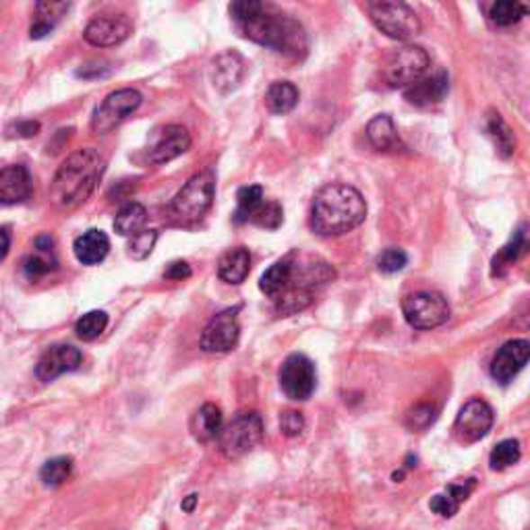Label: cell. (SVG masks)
I'll return each mask as SVG.
<instances>
[{"instance_id": "e0dca14e", "label": "cell", "mask_w": 530, "mask_h": 530, "mask_svg": "<svg viewBox=\"0 0 530 530\" xmlns=\"http://www.w3.org/2000/svg\"><path fill=\"white\" fill-rule=\"evenodd\" d=\"M530 355L528 340H509L495 353L491 361V375L495 382L509 383L525 369Z\"/></svg>"}, {"instance_id": "d6986e66", "label": "cell", "mask_w": 530, "mask_h": 530, "mask_svg": "<svg viewBox=\"0 0 530 530\" xmlns=\"http://www.w3.org/2000/svg\"><path fill=\"white\" fill-rule=\"evenodd\" d=\"M245 77V60L238 52H222L211 63V79L216 89L222 94H229L237 89Z\"/></svg>"}, {"instance_id": "3957f363", "label": "cell", "mask_w": 530, "mask_h": 530, "mask_svg": "<svg viewBox=\"0 0 530 530\" xmlns=\"http://www.w3.org/2000/svg\"><path fill=\"white\" fill-rule=\"evenodd\" d=\"M104 172V157L94 148L77 149L54 175L50 183V202L60 210H75L85 203Z\"/></svg>"}, {"instance_id": "60d3db41", "label": "cell", "mask_w": 530, "mask_h": 530, "mask_svg": "<svg viewBox=\"0 0 530 530\" xmlns=\"http://www.w3.org/2000/svg\"><path fill=\"white\" fill-rule=\"evenodd\" d=\"M409 264V255H406L402 249H396V247H391V249H385L380 257H377V267H380V272L383 274H396L400 272Z\"/></svg>"}, {"instance_id": "74e56055", "label": "cell", "mask_w": 530, "mask_h": 530, "mask_svg": "<svg viewBox=\"0 0 530 530\" xmlns=\"http://www.w3.org/2000/svg\"><path fill=\"white\" fill-rule=\"evenodd\" d=\"M249 222L261 226L265 230H276L284 222V210L278 202H264L257 208V211L253 213Z\"/></svg>"}, {"instance_id": "e575fe53", "label": "cell", "mask_w": 530, "mask_h": 530, "mask_svg": "<svg viewBox=\"0 0 530 530\" xmlns=\"http://www.w3.org/2000/svg\"><path fill=\"white\" fill-rule=\"evenodd\" d=\"M525 15L526 6L522 3H516V0H499V3H493L491 9H489V19L498 27H509L518 23Z\"/></svg>"}, {"instance_id": "2e32d148", "label": "cell", "mask_w": 530, "mask_h": 530, "mask_svg": "<svg viewBox=\"0 0 530 530\" xmlns=\"http://www.w3.org/2000/svg\"><path fill=\"white\" fill-rule=\"evenodd\" d=\"M84 363V355L79 348L68 346V344H58V346L48 348L46 353L40 356L36 364V377L40 382H54L57 377L65 373H73L77 371Z\"/></svg>"}, {"instance_id": "1f68e13d", "label": "cell", "mask_w": 530, "mask_h": 530, "mask_svg": "<svg viewBox=\"0 0 530 530\" xmlns=\"http://www.w3.org/2000/svg\"><path fill=\"white\" fill-rule=\"evenodd\" d=\"M487 133L495 143V149L501 157H509L516 151V139L514 133L506 125V121L501 119L499 112H491L487 119Z\"/></svg>"}, {"instance_id": "8d00e7d4", "label": "cell", "mask_w": 530, "mask_h": 530, "mask_svg": "<svg viewBox=\"0 0 530 530\" xmlns=\"http://www.w3.org/2000/svg\"><path fill=\"white\" fill-rule=\"evenodd\" d=\"M108 328V315L104 311H89L84 318L75 323V332H77V338L84 342H92L100 338L102 334L106 332Z\"/></svg>"}, {"instance_id": "ab89813d", "label": "cell", "mask_w": 530, "mask_h": 530, "mask_svg": "<svg viewBox=\"0 0 530 530\" xmlns=\"http://www.w3.org/2000/svg\"><path fill=\"white\" fill-rule=\"evenodd\" d=\"M156 240H157L156 230H141L139 234H135V237H130L129 257H133L135 261L148 259L151 251H154Z\"/></svg>"}, {"instance_id": "d4e9b609", "label": "cell", "mask_w": 530, "mask_h": 530, "mask_svg": "<svg viewBox=\"0 0 530 530\" xmlns=\"http://www.w3.org/2000/svg\"><path fill=\"white\" fill-rule=\"evenodd\" d=\"M71 4L68 3H38L36 4V15H33V23L30 27V36L31 40H42L48 33H52L54 27L58 25L60 19H63Z\"/></svg>"}, {"instance_id": "ac0fdd59", "label": "cell", "mask_w": 530, "mask_h": 530, "mask_svg": "<svg viewBox=\"0 0 530 530\" xmlns=\"http://www.w3.org/2000/svg\"><path fill=\"white\" fill-rule=\"evenodd\" d=\"M31 175L23 164L0 170V205H19L31 197Z\"/></svg>"}, {"instance_id": "cb8c5ba5", "label": "cell", "mask_w": 530, "mask_h": 530, "mask_svg": "<svg viewBox=\"0 0 530 530\" xmlns=\"http://www.w3.org/2000/svg\"><path fill=\"white\" fill-rule=\"evenodd\" d=\"M222 431V410L216 404H203L191 418V433L197 442L210 444Z\"/></svg>"}, {"instance_id": "7a4b0ae2", "label": "cell", "mask_w": 530, "mask_h": 530, "mask_svg": "<svg viewBox=\"0 0 530 530\" xmlns=\"http://www.w3.org/2000/svg\"><path fill=\"white\" fill-rule=\"evenodd\" d=\"M367 218V203L350 184L332 183L321 187L313 197L311 229L319 237H340L359 229Z\"/></svg>"}, {"instance_id": "f6af8a7d", "label": "cell", "mask_w": 530, "mask_h": 530, "mask_svg": "<svg viewBox=\"0 0 530 530\" xmlns=\"http://www.w3.org/2000/svg\"><path fill=\"white\" fill-rule=\"evenodd\" d=\"M11 249V234L6 229H0V261H3Z\"/></svg>"}, {"instance_id": "44dd1931", "label": "cell", "mask_w": 530, "mask_h": 530, "mask_svg": "<svg viewBox=\"0 0 530 530\" xmlns=\"http://www.w3.org/2000/svg\"><path fill=\"white\" fill-rule=\"evenodd\" d=\"M75 257H77L79 264L84 265H95L100 261L106 259L110 251V238L104 232L98 229H92L81 234V237L75 238L73 243Z\"/></svg>"}, {"instance_id": "9a60e30c", "label": "cell", "mask_w": 530, "mask_h": 530, "mask_svg": "<svg viewBox=\"0 0 530 530\" xmlns=\"http://www.w3.org/2000/svg\"><path fill=\"white\" fill-rule=\"evenodd\" d=\"M133 31V23L127 15H100L87 23L84 38L95 48H110L125 42Z\"/></svg>"}, {"instance_id": "f1b7e54d", "label": "cell", "mask_w": 530, "mask_h": 530, "mask_svg": "<svg viewBox=\"0 0 530 530\" xmlns=\"http://www.w3.org/2000/svg\"><path fill=\"white\" fill-rule=\"evenodd\" d=\"M265 104L274 114H288L299 104V89L291 81H274L265 92Z\"/></svg>"}, {"instance_id": "52a82bcc", "label": "cell", "mask_w": 530, "mask_h": 530, "mask_svg": "<svg viewBox=\"0 0 530 530\" xmlns=\"http://www.w3.org/2000/svg\"><path fill=\"white\" fill-rule=\"evenodd\" d=\"M367 13L377 30L391 40L406 42L421 31V19L404 3H369Z\"/></svg>"}, {"instance_id": "ee69618b", "label": "cell", "mask_w": 530, "mask_h": 530, "mask_svg": "<svg viewBox=\"0 0 530 530\" xmlns=\"http://www.w3.org/2000/svg\"><path fill=\"white\" fill-rule=\"evenodd\" d=\"M164 278L166 280H187L191 278V265L187 264V261H172V264L164 270Z\"/></svg>"}, {"instance_id": "ffe728a7", "label": "cell", "mask_w": 530, "mask_h": 530, "mask_svg": "<svg viewBox=\"0 0 530 530\" xmlns=\"http://www.w3.org/2000/svg\"><path fill=\"white\" fill-rule=\"evenodd\" d=\"M447 87H450V81H447L445 73H437L433 77H423L415 81V84L404 89V98L409 104L427 108L442 102L447 94Z\"/></svg>"}, {"instance_id": "30bf717a", "label": "cell", "mask_w": 530, "mask_h": 530, "mask_svg": "<svg viewBox=\"0 0 530 530\" xmlns=\"http://www.w3.org/2000/svg\"><path fill=\"white\" fill-rule=\"evenodd\" d=\"M431 65V58L421 46L406 44L391 54L388 65H385V81L391 87H409L415 81L423 79L427 68Z\"/></svg>"}, {"instance_id": "8992f818", "label": "cell", "mask_w": 530, "mask_h": 530, "mask_svg": "<svg viewBox=\"0 0 530 530\" xmlns=\"http://www.w3.org/2000/svg\"><path fill=\"white\" fill-rule=\"evenodd\" d=\"M264 439V421L259 412H240L232 421L222 427L218 436V447L224 458L238 460L253 452Z\"/></svg>"}, {"instance_id": "6da1fadb", "label": "cell", "mask_w": 530, "mask_h": 530, "mask_svg": "<svg viewBox=\"0 0 530 530\" xmlns=\"http://www.w3.org/2000/svg\"><path fill=\"white\" fill-rule=\"evenodd\" d=\"M230 17L240 36L270 50L301 60L307 54V33L297 19L278 6L259 0H238L230 4Z\"/></svg>"}, {"instance_id": "5b68a950", "label": "cell", "mask_w": 530, "mask_h": 530, "mask_svg": "<svg viewBox=\"0 0 530 530\" xmlns=\"http://www.w3.org/2000/svg\"><path fill=\"white\" fill-rule=\"evenodd\" d=\"M216 195V176L213 170H203L191 176L189 183L172 199L170 211L178 222L191 224L202 220L210 211Z\"/></svg>"}, {"instance_id": "7c38bea8", "label": "cell", "mask_w": 530, "mask_h": 530, "mask_svg": "<svg viewBox=\"0 0 530 530\" xmlns=\"http://www.w3.org/2000/svg\"><path fill=\"white\" fill-rule=\"evenodd\" d=\"M240 326H238V309H226L211 318L202 332V350L210 355H224L238 344Z\"/></svg>"}, {"instance_id": "603a6c76", "label": "cell", "mask_w": 530, "mask_h": 530, "mask_svg": "<svg viewBox=\"0 0 530 530\" xmlns=\"http://www.w3.org/2000/svg\"><path fill=\"white\" fill-rule=\"evenodd\" d=\"M474 485H477V481L474 479L464 481L463 485H458V483L447 485L445 493H437L431 498V501H429L431 512L439 514L442 518H452V516H456L460 506H463L464 501L468 499V495L472 493Z\"/></svg>"}, {"instance_id": "8fae6325", "label": "cell", "mask_w": 530, "mask_h": 530, "mask_svg": "<svg viewBox=\"0 0 530 530\" xmlns=\"http://www.w3.org/2000/svg\"><path fill=\"white\" fill-rule=\"evenodd\" d=\"M278 380L286 398L302 402L313 396L315 385H318V373H315V364L309 356L294 353L282 363Z\"/></svg>"}, {"instance_id": "836d02e7", "label": "cell", "mask_w": 530, "mask_h": 530, "mask_svg": "<svg viewBox=\"0 0 530 530\" xmlns=\"http://www.w3.org/2000/svg\"><path fill=\"white\" fill-rule=\"evenodd\" d=\"M73 472V458L68 456H58V458H52L48 460V463L40 468V481L46 487H60L65 483V481L71 477Z\"/></svg>"}, {"instance_id": "ba28073f", "label": "cell", "mask_w": 530, "mask_h": 530, "mask_svg": "<svg viewBox=\"0 0 530 530\" xmlns=\"http://www.w3.org/2000/svg\"><path fill=\"white\" fill-rule=\"evenodd\" d=\"M402 313L409 326L415 329H433L450 319L452 309L442 292L421 291L404 297Z\"/></svg>"}, {"instance_id": "4dcf8cb0", "label": "cell", "mask_w": 530, "mask_h": 530, "mask_svg": "<svg viewBox=\"0 0 530 530\" xmlns=\"http://www.w3.org/2000/svg\"><path fill=\"white\" fill-rule=\"evenodd\" d=\"M526 229L522 226L520 230H516L512 240L493 257V276H504V272L509 265H514L516 261L522 257V253L526 251Z\"/></svg>"}, {"instance_id": "d590c367", "label": "cell", "mask_w": 530, "mask_h": 530, "mask_svg": "<svg viewBox=\"0 0 530 530\" xmlns=\"http://www.w3.org/2000/svg\"><path fill=\"white\" fill-rule=\"evenodd\" d=\"M520 456V444L516 439H504V442H499L493 447L491 454H489V466H491V471H506V468L518 463Z\"/></svg>"}, {"instance_id": "484cf974", "label": "cell", "mask_w": 530, "mask_h": 530, "mask_svg": "<svg viewBox=\"0 0 530 530\" xmlns=\"http://www.w3.org/2000/svg\"><path fill=\"white\" fill-rule=\"evenodd\" d=\"M50 237H40L36 240V249L23 261V272L27 278H42L57 270V255L52 249Z\"/></svg>"}, {"instance_id": "b9f144b4", "label": "cell", "mask_w": 530, "mask_h": 530, "mask_svg": "<svg viewBox=\"0 0 530 530\" xmlns=\"http://www.w3.org/2000/svg\"><path fill=\"white\" fill-rule=\"evenodd\" d=\"M280 431L284 433L286 437H297L305 431V418L299 410H286L284 415L280 417Z\"/></svg>"}, {"instance_id": "9c48e42d", "label": "cell", "mask_w": 530, "mask_h": 530, "mask_svg": "<svg viewBox=\"0 0 530 530\" xmlns=\"http://www.w3.org/2000/svg\"><path fill=\"white\" fill-rule=\"evenodd\" d=\"M141 102L143 95L133 87L116 89V92L108 94L92 116V130L95 135L110 133V130H114L121 122H125L129 116L141 106Z\"/></svg>"}, {"instance_id": "bcb514c9", "label": "cell", "mask_w": 530, "mask_h": 530, "mask_svg": "<svg viewBox=\"0 0 530 530\" xmlns=\"http://www.w3.org/2000/svg\"><path fill=\"white\" fill-rule=\"evenodd\" d=\"M197 501H199V495H197V493H191V495H187V498H184V499H183V504H181L183 512H187V514L195 512V506H197Z\"/></svg>"}, {"instance_id": "83f0119b", "label": "cell", "mask_w": 530, "mask_h": 530, "mask_svg": "<svg viewBox=\"0 0 530 530\" xmlns=\"http://www.w3.org/2000/svg\"><path fill=\"white\" fill-rule=\"evenodd\" d=\"M292 264H294V253L286 255L284 259L276 261V264H274L270 270H267L259 280L261 292L267 294L270 299H278L280 294L286 291L288 282H291Z\"/></svg>"}, {"instance_id": "f35d334b", "label": "cell", "mask_w": 530, "mask_h": 530, "mask_svg": "<svg viewBox=\"0 0 530 530\" xmlns=\"http://www.w3.org/2000/svg\"><path fill=\"white\" fill-rule=\"evenodd\" d=\"M437 418V409L433 404H417L415 409L409 410L406 415V427L410 431H425L427 427H431Z\"/></svg>"}, {"instance_id": "d6a6232c", "label": "cell", "mask_w": 530, "mask_h": 530, "mask_svg": "<svg viewBox=\"0 0 530 530\" xmlns=\"http://www.w3.org/2000/svg\"><path fill=\"white\" fill-rule=\"evenodd\" d=\"M237 202H238V208L237 213H234V220H237L238 224L243 222H249L251 216L261 203L265 202L264 199V189L259 187V184H249V187H243L237 193Z\"/></svg>"}, {"instance_id": "5bb4252c", "label": "cell", "mask_w": 530, "mask_h": 530, "mask_svg": "<svg viewBox=\"0 0 530 530\" xmlns=\"http://www.w3.org/2000/svg\"><path fill=\"white\" fill-rule=\"evenodd\" d=\"M191 133L183 125H168L157 130L148 148V160L156 166L172 162L191 149Z\"/></svg>"}, {"instance_id": "4fadbf2b", "label": "cell", "mask_w": 530, "mask_h": 530, "mask_svg": "<svg viewBox=\"0 0 530 530\" xmlns=\"http://www.w3.org/2000/svg\"><path fill=\"white\" fill-rule=\"evenodd\" d=\"M493 409L481 398L468 400L460 409L456 423H454V433L463 444L481 442L493 427Z\"/></svg>"}, {"instance_id": "277c9868", "label": "cell", "mask_w": 530, "mask_h": 530, "mask_svg": "<svg viewBox=\"0 0 530 530\" xmlns=\"http://www.w3.org/2000/svg\"><path fill=\"white\" fill-rule=\"evenodd\" d=\"M334 276V267L326 264V261L318 257L301 259V255L294 253L291 282H288L286 291L276 299L278 313L294 315L302 311V309H307L315 301L318 288L332 282Z\"/></svg>"}, {"instance_id": "f546056e", "label": "cell", "mask_w": 530, "mask_h": 530, "mask_svg": "<svg viewBox=\"0 0 530 530\" xmlns=\"http://www.w3.org/2000/svg\"><path fill=\"white\" fill-rule=\"evenodd\" d=\"M148 224V210L141 203H129L119 211V216L114 220V230L121 237H135L143 230V226Z\"/></svg>"}, {"instance_id": "7bdbcfd3", "label": "cell", "mask_w": 530, "mask_h": 530, "mask_svg": "<svg viewBox=\"0 0 530 530\" xmlns=\"http://www.w3.org/2000/svg\"><path fill=\"white\" fill-rule=\"evenodd\" d=\"M40 130V122L36 121H19L15 125H11L6 129V135L9 137H33L38 135Z\"/></svg>"}, {"instance_id": "4316f807", "label": "cell", "mask_w": 530, "mask_h": 530, "mask_svg": "<svg viewBox=\"0 0 530 530\" xmlns=\"http://www.w3.org/2000/svg\"><path fill=\"white\" fill-rule=\"evenodd\" d=\"M367 139L371 146L380 151H396L398 148H402L400 135H398L394 121L388 114H380L369 121Z\"/></svg>"}, {"instance_id": "7402d4cb", "label": "cell", "mask_w": 530, "mask_h": 530, "mask_svg": "<svg viewBox=\"0 0 530 530\" xmlns=\"http://www.w3.org/2000/svg\"><path fill=\"white\" fill-rule=\"evenodd\" d=\"M251 272V253L245 247H234L226 251L218 261V276L226 284H243Z\"/></svg>"}]
</instances>
